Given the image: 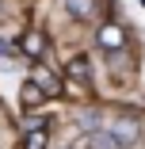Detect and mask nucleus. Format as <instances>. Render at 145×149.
Returning a JSON list of instances; mask_svg holds the SVG:
<instances>
[{
    "label": "nucleus",
    "instance_id": "obj_1",
    "mask_svg": "<svg viewBox=\"0 0 145 149\" xmlns=\"http://www.w3.org/2000/svg\"><path fill=\"white\" fill-rule=\"evenodd\" d=\"M99 46L107 50V54H119L122 46H126V31L119 23H99Z\"/></svg>",
    "mask_w": 145,
    "mask_h": 149
},
{
    "label": "nucleus",
    "instance_id": "obj_2",
    "mask_svg": "<svg viewBox=\"0 0 145 149\" xmlns=\"http://www.w3.org/2000/svg\"><path fill=\"white\" fill-rule=\"evenodd\" d=\"M15 50L38 61V57L46 54V35H42V31H23V35H19V42H15Z\"/></svg>",
    "mask_w": 145,
    "mask_h": 149
},
{
    "label": "nucleus",
    "instance_id": "obj_3",
    "mask_svg": "<svg viewBox=\"0 0 145 149\" xmlns=\"http://www.w3.org/2000/svg\"><path fill=\"white\" fill-rule=\"evenodd\" d=\"M111 134L119 138V145H122V149H130V145L137 141V134H141V126H137V118H130V115H122L119 123L111 126Z\"/></svg>",
    "mask_w": 145,
    "mask_h": 149
},
{
    "label": "nucleus",
    "instance_id": "obj_4",
    "mask_svg": "<svg viewBox=\"0 0 145 149\" xmlns=\"http://www.w3.org/2000/svg\"><path fill=\"white\" fill-rule=\"evenodd\" d=\"M84 149H122V145H119V138H114L111 130L92 126L88 134H84Z\"/></svg>",
    "mask_w": 145,
    "mask_h": 149
},
{
    "label": "nucleus",
    "instance_id": "obj_5",
    "mask_svg": "<svg viewBox=\"0 0 145 149\" xmlns=\"http://www.w3.org/2000/svg\"><path fill=\"white\" fill-rule=\"evenodd\" d=\"M31 80L42 88V96H46V100H50V96H61V80H57L46 65H35V77H31Z\"/></svg>",
    "mask_w": 145,
    "mask_h": 149
},
{
    "label": "nucleus",
    "instance_id": "obj_6",
    "mask_svg": "<svg viewBox=\"0 0 145 149\" xmlns=\"http://www.w3.org/2000/svg\"><path fill=\"white\" fill-rule=\"evenodd\" d=\"M65 12L73 19H80V23H92L99 8H96V0H65Z\"/></svg>",
    "mask_w": 145,
    "mask_h": 149
},
{
    "label": "nucleus",
    "instance_id": "obj_7",
    "mask_svg": "<svg viewBox=\"0 0 145 149\" xmlns=\"http://www.w3.org/2000/svg\"><path fill=\"white\" fill-rule=\"evenodd\" d=\"M19 100H23V107H42V103H46V96H42V88H38L35 80H27V84L19 88Z\"/></svg>",
    "mask_w": 145,
    "mask_h": 149
},
{
    "label": "nucleus",
    "instance_id": "obj_8",
    "mask_svg": "<svg viewBox=\"0 0 145 149\" xmlns=\"http://www.w3.org/2000/svg\"><path fill=\"white\" fill-rule=\"evenodd\" d=\"M69 77H73V80H80V84H88V77H92V65H88V57H84V54H76L73 61H69Z\"/></svg>",
    "mask_w": 145,
    "mask_h": 149
},
{
    "label": "nucleus",
    "instance_id": "obj_9",
    "mask_svg": "<svg viewBox=\"0 0 145 149\" xmlns=\"http://www.w3.org/2000/svg\"><path fill=\"white\" fill-rule=\"evenodd\" d=\"M23 149H46V126H38V130H27V138H23Z\"/></svg>",
    "mask_w": 145,
    "mask_h": 149
},
{
    "label": "nucleus",
    "instance_id": "obj_10",
    "mask_svg": "<svg viewBox=\"0 0 145 149\" xmlns=\"http://www.w3.org/2000/svg\"><path fill=\"white\" fill-rule=\"evenodd\" d=\"M38 126H46V115H31L27 118V130H38Z\"/></svg>",
    "mask_w": 145,
    "mask_h": 149
},
{
    "label": "nucleus",
    "instance_id": "obj_11",
    "mask_svg": "<svg viewBox=\"0 0 145 149\" xmlns=\"http://www.w3.org/2000/svg\"><path fill=\"white\" fill-rule=\"evenodd\" d=\"M0 57H15V46H12V42H4V38H0Z\"/></svg>",
    "mask_w": 145,
    "mask_h": 149
},
{
    "label": "nucleus",
    "instance_id": "obj_12",
    "mask_svg": "<svg viewBox=\"0 0 145 149\" xmlns=\"http://www.w3.org/2000/svg\"><path fill=\"white\" fill-rule=\"evenodd\" d=\"M0 15H4V4H0Z\"/></svg>",
    "mask_w": 145,
    "mask_h": 149
},
{
    "label": "nucleus",
    "instance_id": "obj_13",
    "mask_svg": "<svg viewBox=\"0 0 145 149\" xmlns=\"http://www.w3.org/2000/svg\"><path fill=\"white\" fill-rule=\"evenodd\" d=\"M65 149H69V145H65Z\"/></svg>",
    "mask_w": 145,
    "mask_h": 149
}]
</instances>
